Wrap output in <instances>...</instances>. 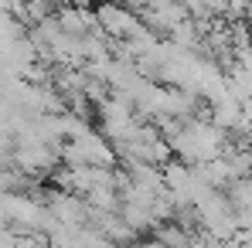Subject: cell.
<instances>
[{"label": "cell", "mask_w": 252, "mask_h": 248, "mask_svg": "<svg viewBox=\"0 0 252 248\" xmlns=\"http://www.w3.org/2000/svg\"><path fill=\"white\" fill-rule=\"evenodd\" d=\"M99 21H102L109 31H116V34H133V31H136L133 17L126 14L123 7H113V3H102V7H99Z\"/></svg>", "instance_id": "6da1fadb"}, {"label": "cell", "mask_w": 252, "mask_h": 248, "mask_svg": "<svg viewBox=\"0 0 252 248\" xmlns=\"http://www.w3.org/2000/svg\"><path fill=\"white\" fill-rule=\"evenodd\" d=\"M239 238H242V248H252V228H246Z\"/></svg>", "instance_id": "7a4b0ae2"}]
</instances>
